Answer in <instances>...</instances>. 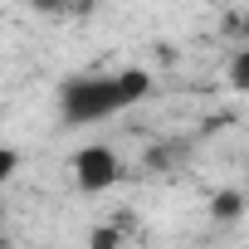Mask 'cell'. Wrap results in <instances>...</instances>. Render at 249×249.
I'll return each mask as SVG.
<instances>
[{
	"label": "cell",
	"mask_w": 249,
	"mask_h": 249,
	"mask_svg": "<svg viewBox=\"0 0 249 249\" xmlns=\"http://www.w3.org/2000/svg\"><path fill=\"white\" fill-rule=\"evenodd\" d=\"M93 249H117V230H98L93 234Z\"/></svg>",
	"instance_id": "obj_6"
},
{
	"label": "cell",
	"mask_w": 249,
	"mask_h": 249,
	"mask_svg": "<svg viewBox=\"0 0 249 249\" xmlns=\"http://www.w3.org/2000/svg\"><path fill=\"white\" fill-rule=\"evenodd\" d=\"M117 157H112V147H83L78 157H73V181L83 186V191H107L112 181H117Z\"/></svg>",
	"instance_id": "obj_2"
},
{
	"label": "cell",
	"mask_w": 249,
	"mask_h": 249,
	"mask_svg": "<svg viewBox=\"0 0 249 249\" xmlns=\"http://www.w3.org/2000/svg\"><path fill=\"white\" fill-rule=\"evenodd\" d=\"M239 210H244V196H239V191L215 196V215H220V220H239Z\"/></svg>",
	"instance_id": "obj_3"
},
{
	"label": "cell",
	"mask_w": 249,
	"mask_h": 249,
	"mask_svg": "<svg viewBox=\"0 0 249 249\" xmlns=\"http://www.w3.org/2000/svg\"><path fill=\"white\" fill-rule=\"evenodd\" d=\"M152 78L142 69H122V73H83V78H69L64 93H59V107H64V122L73 127H88V122H103L122 107H132L137 98H147Z\"/></svg>",
	"instance_id": "obj_1"
},
{
	"label": "cell",
	"mask_w": 249,
	"mask_h": 249,
	"mask_svg": "<svg viewBox=\"0 0 249 249\" xmlns=\"http://www.w3.org/2000/svg\"><path fill=\"white\" fill-rule=\"evenodd\" d=\"M230 83H234V88H249V54H239V59L230 64Z\"/></svg>",
	"instance_id": "obj_4"
},
{
	"label": "cell",
	"mask_w": 249,
	"mask_h": 249,
	"mask_svg": "<svg viewBox=\"0 0 249 249\" xmlns=\"http://www.w3.org/2000/svg\"><path fill=\"white\" fill-rule=\"evenodd\" d=\"M15 166H20V157H15V147H0V186H5V181L15 176Z\"/></svg>",
	"instance_id": "obj_5"
}]
</instances>
